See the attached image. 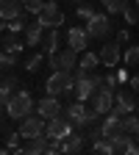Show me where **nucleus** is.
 Masks as SVG:
<instances>
[{"mask_svg": "<svg viewBox=\"0 0 139 155\" xmlns=\"http://www.w3.org/2000/svg\"><path fill=\"white\" fill-rule=\"evenodd\" d=\"M31 111H33V100H31V94L25 89L14 91L11 100L6 103V116H11V119H25Z\"/></svg>", "mask_w": 139, "mask_h": 155, "instance_id": "f257e3e1", "label": "nucleus"}, {"mask_svg": "<svg viewBox=\"0 0 139 155\" xmlns=\"http://www.w3.org/2000/svg\"><path fill=\"white\" fill-rule=\"evenodd\" d=\"M45 89H47V94H53V97H58V94H70V91L75 89V78H72V72L56 69V72L47 78Z\"/></svg>", "mask_w": 139, "mask_h": 155, "instance_id": "f03ea898", "label": "nucleus"}, {"mask_svg": "<svg viewBox=\"0 0 139 155\" xmlns=\"http://www.w3.org/2000/svg\"><path fill=\"white\" fill-rule=\"evenodd\" d=\"M72 130H75V125L67 119V116H61V114H58L56 119H47V127H45L47 139H58V141H64Z\"/></svg>", "mask_w": 139, "mask_h": 155, "instance_id": "7ed1b4c3", "label": "nucleus"}, {"mask_svg": "<svg viewBox=\"0 0 139 155\" xmlns=\"http://www.w3.org/2000/svg\"><path fill=\"white\" fill-rule=\"evenodd\" d=\"M36 19L45 25V31H47V28H58V25H64V11L56 6V0H50V3H45V8L39 11Z\"/></svg>", "mask_w": 139, "mask_h": 155, "instance_id": "20e7f679", "label": "nucleus"}, {"mask_svg": "<svg viewBox=\"0 0 139 155\" xmlns=\"http://www.w3.org/2000/svg\"><path fill=\"white\" fill-rule=\"evenodd\" d=\"M86 33H89V39H106V36H111V19H109V14H95L86 22Z\"/></svg>", "mask_w": 139, "mask_h": 155, "instance_id": "39448f33", "label": "nucleus"}, {"mask_svg": "<svg viewBox=\"0 0 139 155\" xmlns=\"http://www.w3.org/2000/svg\"><path fill=\"white\" fill-rule=\"evenodd\" d=\"M45 127H47V119H42V116H33V114H28L25 119H19V136L23 139H31V136H39V133H45Z\"/></svg>", "mask_w": 139, "mask_h": 155, "instance_id": "423d86ee", "label": "nucleus"}, {"mask_svg": "<svg viewBox=\"0 0 139 155\" xmlns=\"http://www.w3.org/2000/svg\"><path fill=\"white\" fill-rule=\"evenodd\" d=\"M89 103H92V108L97 114H109L114 108V91H109V89H95L92 97H89Z\"/></svg>", "mask_w": 139, "mask_h": 155, "instance_id": "0eeeda50", "label": "nucleus"}, {"mask_svg": "<svg viewBox=\"0 0 139 155\" xmlns=\"http://www.w3.org/2000/svg\"><path fill=\"white\" fill-rule=\"evenodd\" d=\"M75 67H78V50H75V47H64V50H58V55H56V64H53V72H56V69L72 72Z\"/></svg>", "mask_w": 139, "mask_h": 155, "instance_id": "6e6552de", "label": "nucleus"}, {"mask_svg": "<svg viewBox=\"0 0 139 155\" xmlns=\"http://www.w3.org/2000/svg\"><path fill=\"white\" fill-rule=\"evenodd\" d=\"M36 114L42 116V119H56V116L61 114V103H58V97L47 94L45 100H39L36 103Z\"/></svg>", "mask_w": 139, "mask_h": 155, "instance_id": "1a4fd4ad", "label": "nucleus"}, {"mask_svg": "<svg viewBox=\"0 0 139 155\" xmlns=\"http://www.w3.org/2000/svg\"><path fill=\"white\" fill-rule=\"evenodd\" d=\"M100 130H103V139H114V136H120V133H125V127H123V116L120 114H111L109 111V116L100 122Z\"/></svg>", "mask_w": 139, "mask_h": 155, "instance_id": "9d476101", "label": "nucleus"}, {"mask_svg": "<svg viewBox=\"0 0 139 155\" xmlns=\"http://www.w3.org/2000/svg\"><path fill=\"white\" fill-rule=\"evenodd\" d=\"M47 144H50L47 133H39V136H31V139L19 147V152H25V155H39V152H47Z\"/></svg>", "mask_w": 139, "mask_h": 155, "instance_id": "9b49d317", "label": "nucleus"}, {"mask_svg": "<svg viewBox=\"0 0 139 155\" xmlns=\"http://www.w3.org/2000/svg\"><path fill=\"white\" fill-rule=\"evenodd\" d=\"M23 14H25V3L23 0H0V17H3V22L17 19Z\"/></svg>", "mask_w": 139, "mask_h": 155, "instance_id": "f8f14e48", "label": "nucleus"}, {"mask_svg": "<svg viewBox=\"0 0 139 155\" xmlns=\"http://www.w3.org/2000/svg\"><path fill=\"white\" fill-rule=\"evenodd\" d=\"M95 89H97V83H95V78H92L89 72H86L84 78H78V81H75V94H78V100H81V103L89 100Z\"/></svg>", "mask_w": 139, "mask_h": 155, "instance_id": "ddd939ff", "label": "nucleus"}, {"mask_svg": "<svg viewBox=\"0 0 139 155\" xmlns=\"http://www.w3.org/2000/svg\"><path fill=\"white\" fill-rule=\"evenodd\" d=\"M67 42H70V47H75L78 53H84L86 45H89V33H86V28H70V31H67Z\"/></svg>", "mask_w": 139, "mask_h": 155, "instance_id": "4468645a", "label": "nucleus"}, {"mask_svg": "<svg viewBox=\"0 0 139 155\" xmlns=\"http://www.w3.org/2000/svg\"><path fill=\"white\" fill-rule=\"evenodd\" d=\"M100 64L103 67H117L120 64V42H109V45H103L100 47Z\"/></svg>", "mask_w": 139, "mask_h": 155, "instance_id": "2eb2a0df", "label": "nucleus"}, {"mask_svg": "<svg viewBox=\"0 0 139 155\" xmlns=\"http://www.w3.org/2000/svg\"><path fill=\"white\" fill-rule=\"evenodd\" d=\"M42 45H45V55H47V61L58 55V28H47V31H45Z\"/></svg>", "mask_w": 139, "mask_h": 155, "instance_id": "dca6fc26", "label": "nucleus"}, {"mask_svg": "<svg viewBox=\"0 0 139 155\" xmlns=\"http://www.w3.org/2000/svg\"><path fill=\"white\" fill-rule=\"evenodd\" d=\"M42 39H45V25L39 22V19H36L33 25H25V45H28V47L42 45Z\"/></svg>", "mask_w": 139, "mask_h": 155, "instance_id": "f3484780", "label": "nucleus"}, {"mask_svg": "<svg viewBox=\"0 0 139 155\" xmlns=\"http://www.w3.org/2000/svg\"><path fill=\"white\" fill-rule=\"evenodd\" d=\"M114 105L117 108H123L125 114L128 111H136V91H114Z\"/></svg>", "mask_w": 139, "mask_h": 155, "instance_id": "a211bd4d", "label": "nucleus"}, {"mask_svg": "<svg viewBox=\"0 0 139 155\" xmlns=\"http://www.w3.org/2000/svg\"><path fill=\"white\" fill-rule=\"evenodd\" d=\"M84 150V136H78L75 130L67 136V139H64V150L61 152H67V155H75V152H81Z\"/></svg>", "mask_w": 139, "mask_h": 155, "instance_id": "6ab92c4d", "label": "nucleus"}, {"mask_svg": "<svg viewBox=\"0 0 139 155\" xmlns=\"http://www.w3.org/2000/svg\"><path fill=\"white\" fill-rule=\"evenodd\" d=\"M134 144V136L131 133H120V136H114L111 139V147H114V155H120V152H128Z\"/></svg>", "mask_w": 139, "mask_h": 155, "instance_id": "aec40b11", "label": "nucleus"}, {"mask_svg": "<svg viewBox=\"0 0 139 155\" xmlns=\"http://www.w3.org/2000/svg\"><path fill=\"white\" fill-rule=\"evenodd\" d=\"M14 86H17V78H14V75H6L3 83H0V103H3V105L11 100V94H14L11 89H14Z\"/></svg>", "mask_w": 139, "mask_h": 155, "instance_id": "412c9836", "label": "nucleus"}, {"mask_svg": "<svg viewBox=\"0 0 139 155\" xmlns=\"http://www.w3.org/2000/svg\"><path fill=\"white\" fill-rule=\"evenodd\" d=\"M97 64H100V55H95V53H84V55H81V64H78V67H81L84 72H95Z\"/></svg>", "mask_w": 139, "mask_h": 155, "instance_id": "4be33fe9", "label": "nucleus"}, {"mask_svg": "<svg viewBox=\"0 0 139 155\" xmlns=\"http://www.w3.org/2000/svg\"><path fill=\"white\" fill-rule=\"evenodd\" d=\"M123 127H125V133H131V136H136V130H139V114H125L123 116Z\"/></svg>", "mask_w": 139, "mask_h": 155, "instance_id": "5701e85b", "label": "nucleus"}, {"mask_svg": "<svg viewBox=\"0 0 139 155\" xmlns=\"http://www.w3.org/2000/svg\"><path fill=\"white\" fill-rule=\"evenodd\" d=\"M14 61H17V53H11V50H6V47H0V69L9 72V69L14 67Z\"/></svg>", "mask_w": 139, "mask_h": 155, "instance_id": "b1692460", "label": "nucleus"}, {"mask_svg": "<svg viewBox=\"0 0 139 155\" xmlns=\"http://www.w3.org/2000/svg\"><path fill=\"white\" fill-rule=\"evenodd\" d=\"M100 3H103V8L109 14H123L125 6H128V0H100Z\"/></svg>", "mask_w": 139, "mask_h": 155, "instance_id": "393cba45", "label": "nucleus"}, {"mask_svg": "<svg viewBox=\"0 0 139 155\" xmlns=\"http://www.w3.org/2000/svg\"><path fill=\"white\" fill-rule=\"evenodd\" d=\"M75 11H78V17H81V19H86V22H89V19L97 14V11H95V3H89V0L78 3V8H75Z\"/></svg>", "mask_w": 139, "mask_h": 155, "instance_id": "a878e982", "label": "nucleus"}, {"mask_svg": "<svg viewBox=\"0 0 139 155\" xmlns=\"http://www.w3.org/2000/svg\"><path fill=\"white\" fill-rule=\"evenodd\" d=\"M92 150H95L97 155H114V147H111L109 139H97V141L92 144Z\"/></svg>", "mask_w": 139, "mask_h": 155, "instance_id": "bb28decb", "label": "nucleus"}, {"mask_svg": "<svg viewBox=\"0 0 139 155\" xmlns=\"http://www.w3.org/2000/svg\"><path fill=\"white\" fill-rule=\"evenodd\" d=\"M123 17H125L128 25H136V22H139V6H131V3H128L125 11H123Z\"/></svg>", "mask_w": 139, "mask_h": 155, "instance_id": "cd10ccee", "label": "nucleus"}, {"mask_svg": "<svg viewBox=\"0 0 139 155\" xmlns=\"http://www.w3.org/2000/svg\"><path fill=\"white\" fill-rule=\"evenodd\" d=\"M3 47L19 55V53H23V47H25V45H23V42H19V39H14V33H11V36H6V42H3Z\"/></svg>", "mask_w": 139, "mask_h": 155, "instance_id": "c85d7f7f", "label": "nucleus"}, {"mask_svg": "<svg viewBox=\"0 0 139 155\" xmlns=\"http://www.w3.org/2000/svg\"><path fill=\"white\" fill-rule=\"evenodd\" d=\"M125 67H139V45L125 50Z\"/></svg>", "mask_w": 139, "mask_h": 155, "instance_id": "c756f323", "label": "nucleus"}, {"mask_svg": "<svg viewBox=\"0 0 139 155\" xmlns=\"http://www.w3.org/2000/svg\"><path fill=\"white\" fill-rule=\"evenodd\" d=\"M23 3H25V11L33 17H39V11L45 8V0H23Z\"/></svg>", "mask_w": 139, "mask_h": 155, "instance_id": "7c9ffc66", "label": "nucleus"}, {"mask_svg": "<svg viewBox=\"0 0 139 155\" xmlns=\"http://www.w3.org/2000/svg\"><path fill=\"white\" fill-rule=\"evenodd\" d=\"M42 58H45L42 53H33V55L28 58V61H25V69H28V72H36L39 67H42Z\"/></svg>", "mask_w": 139, "mask_h": 155, "instance_id": "2f4dec72", "label": "nucleus"}, {"mask_svg": "<svg viewBox=\"0 0 139 155\" xmlns=\"http://www.w3.org/2000/svg\"><path fill=\"white\" fill-rule=\"evenodd\" d=\"M19 139H23V136H19V130L9 136V144H6V147H9V152H19V147H23V144H19Z\"/></svg>", "mask_w": 139, "mask_h": 155, "instance_id": "473e14b6", "label": "nucleus"}, {"mask_svg": "<svg viewBox=\"0 0 139 155\" xmlns=\"http://www.w3.org/2000/svg\"><path fill=\"white\" fill-rule=\"evenodd\" d=\"M6 28H9L11 33H17V31H25V22H23V17H17V19H9Z\"/></svg>", "mask_w": 139, "mask_h": 155, "instance_id": "72a5a7b5", "label": "nucleus"}, {"mask_svg": "<svg viewBox=\"0 0 139 155\" xmlns=\"http://www.w3.org/2000/svg\"><path fill=\"white\" fill-rule=\"evenodd\" d=\"M117 42H120V45H128L131 42V31H125V28L117 31Z\"/></svg>", "mask_w": 139, "mask_h": 155, "instance_id": "f704fd0d", "label": "nucleus"}, {"mask_svg": "<svg viewBox=\"0 0 139 155\" xmlns=\"http://www.w3.org/2000/svg\"><path fill=\"white\" fill-rule=\"evenodd\" d=\"M117 81L125 83V81H131V78H128V72H125V69H117Z\"/></svg>", "mask_w": 139, "mask_h": 155, "instance_id": "c9c22d12", "label": "nucleus"}, {"mask_svg": "<svg viewBox=\"0 0 139 155\" xmlns=\"http://www.w3.org/2000/svg\"><path fill=\"white\" fill-rule=\"evenodd\" d=\"M131 89H134V91H139V72L131 78Z\"/></svg>", "mask_w": 139, "mask_h": 155, "instance_id": "e433bc0d", "label": "nucleus"}, {"mask_svg": "<svg viewBox=\"0 0 139 155\" xmlns=\"http://www.w3.org/2000/svg\"><path fill=\"white\" fill-rule=\"evenodd\" d=\"M3 111H6V105H3V103H0V122H3V116H6Z\"/></svg>", "mask_w": 139, "mask_h": 155, "instance_id": "4c0bfd02", "label": "nucleus"}, {"mask_svg": "<svg viewBox=\"0 0 139 155\" xmlns=\"http://www.w3.org/2000/svg\"><path fill=\"white\" fill-rule=\"evenodd\" d=\"M0 83H3V69H0Z\"/></svg>", "mask_w": 139, "mask_h": 155, "instance_id": "58836bf2", "label": "nucleus"}, {"mask_svg": "<svg viewBox=\"0 0 139 155\" xmlns=\"http://www.w3.org/2000/svg\"><path fill=\"white\" fill-rule=\"evenodd\" d=\"M134 139H136V141H139V130H136V136H134Z\"/></svg>", "mask_w": 139, "mask_h": 155, "instance_id": "ea45409f", "label": "nucleus"}, {"mask_svg": "<svg viewBox=\"0 0 139 155\" xmlns=\"http://www.w3.org/2000/svg\"><path fill=\"white\" fill-rule=\"evenodd\" d=\"M134 3H136V6H139V0H134Z\"/></svg>", "mask_w": 139, "mask_h": 155, "instance_id": "a19ab883", "label": "nucleus"}, {"mask_svg": "<svg viewBox=\"0 0 139 155\" xmlns=\"http://www.w3.org/2000/svg\"><path fill=\"white\" fill-rule=\"evenodd\" d=\"M3 28H6V25H0V31H3Z\"/></svg>", "mask_w": 139, "mask_h": 155, "instance_id": "79ce46f5", "label": "nucleus"}, {"mask_svg": "<svg viewBox=\"0 0 139 155\" xmlns=\"http://www.w3.org/2000/svg\"><path fill=\"white\" fill-rule=\"evenodd\" d=\"M136 114H139V105H136Z\"/></svg>", "mask_w": 139, "mask_h": 155, "instance_id": "37998d69", "label": "nucleus"}]
</instances>
